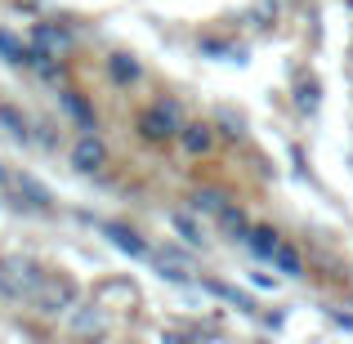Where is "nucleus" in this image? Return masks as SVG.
Segmentation results:
<instances>
[{"label":"nucleus","mask_w":353,"mask_h":344,"mask_svg":"<svg viewBox=\"0 0 353 344\" xmlns=\"http://www.w3.org/2000/svg\"><path fill=\"white\" fill-rule=\"evenodd\" d=\"M241 241H246V246L255 250L259 259H273V250H277V232H273V228H264V224H259V228H250Z\"/></svg>","instance_id":"6e6552de"},{"label":"nucleus","mask_w":353,"mask_h":344,"mask_svg":"<svg viewBox=\"0 0 353 344\" xmlns=\"http://www.w3.org/2000/svg\"><path fill=\"white\" fill-rule=\"evenodd\" d=\"M152 264L161 268V277H170V282H188L192 277V264L179 255V250H152Z\"/></svg>","instance_id":"423d86ee"},{"label":"nucleus","mask_w":353,"mask_h":344,"mask_svg":"<svg viewBox=\"0 0 353 344\" xmlns=\"http://www.w3.org/2000/svg\"><path fill=\"white\" fill-rule=\"evenodd\" d=\"M32 41H36V50H41L45 59H68L72 54V36L63 32V27H54V23H41L32 32Z\"/></svg>","instance_id":"39448f33"},{"label":"nucleus","mask_w":353,"mask_h":344,"mask_svg":"<svg viewBox=\"0 0 353 344\" xmlns=\"http://www.w3.org/2000/svg\"><path fill=\"white\" fill-rule=\"evenodd\" d=\"M45 268L36 264V259L27 255H5L0 259V295H9V300H32V291L41 286Z\"/></svg>","instance_id":"f257e3e1"},{"label":"nucleus","mask_w":353,"mask_h":344,"mask_svg":"<svg viewBox=\"0 0 353 344\" xmlns=\"http://www.w3.org/2000/svg\"><path fill=\"white\" fill-rule=\"evenodd\" d=\"M63 108H68V112L72 117H81V125H94V112H90V103H85V99H81V94H72V90H68V94H63Z\"/></svg>","instance_id":"ddd939ff"},{"label":"nucleus","mask_w":353,"mask_h":344,"mask_svg":"<svg viewBox=\"0 0 353 344\" xmlns=\"http://www.w3.org/2000/svg\"><path fill=\"white\" fill-rule=\"evenodd\" d=\"M32 309L41 313V318H63L68 309H77V286L59 273H45L41 286L32 291Z\"/></svg>","instance_id":"f03ea898"},{"label":"nucleus","mask_w":353,"mask_h":344,"mask_svg":"<svg viewBox=\"0 0 353 344\" xmlns=\"http://www.w3.org/2000/svg\"><path fill=\"white\" fill-rule=\"evenodd\" d=\"M103 232H108V237L117 241L121 250H125V255H134V259H152V250H148V241H139V232H134V228H125V224H108Z\"/></svg>","instance_id":"0eeeda50"},{"label":"nucleus","mask_w":353,"mask_h":344,"mask_svg":"<svg viewBox=\"0 0 353 344\" xmlns=\"http://www.w3.org/2000/svg\"><path fill=\"white\" fill-rule=\"evenodd\" d=\"M117 77H121V81H130V77H134V68H130L125 59H117Z\"/></svg>","instance_id":"a211bd4d"},{"label":"nucleus","mask_w":353,"mask_h":344,"mask_svg":"<svg viewBox=\"0 0 353 344\" xmlns=\"http://www.w3.org/2000/svg\"><path fill=\"white\" fill-rule=\"evenodd\" d=\"M139 134L152 139V143H161V139H170V134H183V112H179V103H170V99L152 103L143 117H139Z\"/></svg>","instance_id":"7ed1b4c3"},{"label":"nucleus","mask_w":353,"mask_h":344,"mask_svg":"<svg viewBox=\"0 0 353 344\" xmlns=\"http://www.w3.org/2000/svg\"><path fill=\"white\" fill-rule=\"evenodd\" d=\"M174 224H179V232H183V237H188V241H192V246H201V237H197V228H192V224H188V219H183V215H179V219H174Z\"/></svg>","instance_id":"f3484780"},{"label":"nucleus","mask_w":353,"mask_h":344,"mask_svg":"<svg viewBox=\"0 0 353 344\" xmlns=\"http://www.w3.org/2000/svg\"><path fill=\"white\" fill-rule=\"evenodd\" d=\"M72 165H77V174H99L108 165V148L99 143L94 134H81L77 143H72Z\"/></svg>","instance_id":"20e7f679"},{"label":"nucleus","mask_w":353,"mask_h":344,"mask_svg":"<svg viewBox=\"0 0 353 344\" xmlns=\"http://www.w3.org/2000/svg\"><path fill=\"white\" fill-rule=\"evenodd\" d=\"M210 291H215V295H224V300H233L237 309H250V300H246V295H241V291H233V286H219V282H215V286H210Z\"/></svg>","instance_id":"2eb2a0df"},{"label":"nucleus","mask_w":353,"mask_h":344,"mask_svg":"<svg viewBox=\"0 0 353 344\" xmlns=\"http://www.w3.org/2000/svg\"><path fill=\"white\" fill-rule=\"evenodd\" d=\"M0 54H9V63H32L36 59V54H27L23 45H18L14 36H5V32H0Z\"/></svg>","instance_id":"4468645a"},{"label":"nucleus","mask_w":353,"mask_h":344,"mask_svg":"<svg viewBox=\"0 0 353 344\" xmlns=\"http://www.w3.org/2000/svg\"><path fill=\"white\" fill-rule=\"evenodd\" d=\"M5 183H9V174H5V165H0V188H5Z\"/></svg>","instance_id":"6ab92c4d"},{"label":"nucleus","mask_w":353,"mask_h":344,"mask_svg":"<svg viewBox=\"0 0 353 344\" xmlns=\"http://www.w3.org/2000/svg\"><path fill=\"white\" fill-rule=\"evenodd\" d=\"M215 219H219V228H224L228 237H246V232H250V228H246V219H241V210H233L228 201L215 210Z\"/></svg>","instance_id":"1a4fd4ad"},{"label":"nucleus","mask_w":353,"mask_h":344,"mask_svg":"<svg viewBox=\"0 0 353 344\" xmlns=\"http://www.w3.org/2000/svg\"><path fill=\"white\" fill-rule=\"evenodd\" d=\"M273 259H277V268H282L286 277H300V255H295V246H286V241H277Z\"/></svg>","instance_id":"9b49d317"},{"label":"nucleus","mask_w":353,"mask_h":344,"mask_svg":"<svg viewBox=\"0 0 353 344\" xmlns=\"http://www.w3.org/2000/svg\"><path fill=\"white\" fill-rule=\"evenodd\" d=\"M210 139H215V134H210L206 125H183V148H188V152H206Z\"/></svg>","instance_id":"9d476101"},{"label":"nucleus","mask_w":353,"mask_h":344,"mask_svg":"<svg viewBox=\"0 0 353 344\" xmlns=\"http://www.w3.org/2000/svg\"><path fill=\"white\" fill-rule=\"evenodd\" d=\"M197 206H201V210H210V215H215V210L224 206V197H215V192H197Z\"/></svg>","instance_id":"dca6fc26"},{"label":"nucleus","mask_w":353,"mask_h":344,"mask_svg":"<svg viewBox=\"0 0 353 344\" xmlns=\"http://www.w3.org/2000/svg\"><path fill=\"white\" fill-rule=\"evenodd\" d=\"M14 183H18V192H23V197L32 201V206H50V192H45V188H41L36 179H27V174H18Z\"/></svg>","instance_id":"f8f14e48"}]
</instances>
